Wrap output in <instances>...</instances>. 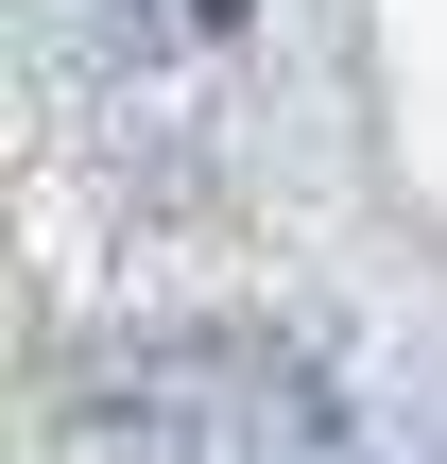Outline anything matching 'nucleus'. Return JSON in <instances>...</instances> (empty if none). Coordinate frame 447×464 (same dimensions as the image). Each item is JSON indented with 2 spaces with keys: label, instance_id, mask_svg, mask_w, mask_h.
Here are the masks:
<instances>
[{
  "label": "nucleus",
  "instance_id": "1",
  "mask_svg": "<svg viewBox=\"0 0 447 464\" xmlns=\"http://www.w3.org/2000/svg\"><path fill=\"white\" fill-rule=\"evenodd\" d=\"M241 17H258V0H189V34H241Z\"/></svg>",
  "mask_w": 447,
  "mask_h": 464
}]
</instances>
